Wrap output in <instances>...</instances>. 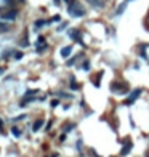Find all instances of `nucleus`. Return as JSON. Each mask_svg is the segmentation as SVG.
Here are the masks:
<instances>
[{
	"mask_svg": "<svg viewBox=\"0 0 149 157\" xmlns=\"http://www.w3.org/2000/svg\"><path fill=\"white\" fill-rule=\"evenodd\" d=\"M67 11H69V15L74 16V18L85 16V10H83V7L80 5V2H77V0H72L71 3H67Z\"/></svg>",
	"mask_w": 149,
	"mask_h": 157,
	"instance_id": "obj_1",
	"label": "nucleus"
},
{
	"mask_svg": "<svg viewBox=\"0 0 149 157\" xmlns=\"http://www.w3.org/2000/svg\"><path fill=\"white\" fill-rule=\"evenodd\" d=\"M111 91H112L114 95H125L128 91V85L125 84V82H122V80L114 82V84L111 85Z\"/></svg>",
	"mask_w": 149,
	"mask_h": 157,
	"instance_id": "obj_2",
	"label": "nucleus"
},
{
	"mask_svg": "<svg viewBox=\"0 0 149 157\" xmlns=\"http://www.w3.org/2000/svg\"><path fill=\"white\" fill-rule=\"evenodd\" d=\"M139 56H141L144 61H149V43L139 45Z\"/></svg>",
	"mask_w": 149,
	"mask_h": 157,
	"instance_id": "obj_3",
	"label": "nucleus"
},
{
	"mask_svg": "<svg viewBox=\"0 0 149 157\" xmlns=\"http://www.w3.org/2000/svg\"><path fill=\"white\" fill-rule=\"evenodd\" d=\"M141 95V90L139 88H136V90H133V93H130V96L127 98V101H125V104H132V103H135L136 101V98Z\"/></svg>",
	"mask_w": 149,
	"mask_h": 157,
	"instance_id": "obj_4",
	"label": "nucleus"
},
{
	"mask_svg": "<svg viewBox=\"0 0 149 157\" xmlns=\"http://www.w3.org/2000/svg\"><path fill=\"white\" fill-rule=\"evenodd\" d=\"M132 2V0H124L122 3H120V7H117V10H115V16H120L122 13L125 11V8H127V5Z\"/></svg>",
	"mask_w": 149,
	"mask_h": 157,
	"instance_id": "obj_5",
	"label": "nucleus"
},
{
	"mask_svg": "<svg viewBox=\"0 0 149 157\" xmlns=\"http://www.w3.org/2000/svg\"><path fill=\"white\" fill-rule=\"evenodd\" d=\"M18 16V11H8V13H3L2 15V19H7V21H15Z\"/></svg>",
	"mask_w": 149,
	"mask_h": 157,
	"instance_id": "obj_6",
	"label": "nucleus"
},
{
	"mask_svg": "<svg viewBox=\"0 0 149 157\" xmlns=\"http://www.w3.org/2000/svg\"><path fill=\"white\" fill-rule=\"evenodd\" d=\"M132 147H133V144H132L130 141H127V144L122 147V151H120V156H124V157H125V156H127L128 152H130V149H132Z\"/></svg>",
	"mask_w": 149,
	"mask_h": 157,
	"instance_id": "obj_7",
	"label": "nucleus"
},
{
	"mask_svg": "<svg viewBox=\"0 0 149 157\" xmlns=\"http://www.w3.org/2000/svg\"><path fill=\"white\" fill-rule=\"evenodd\" d=\"M71 52H72V47H64L61 50V56L63 58H69V56H71Z\"/></svg>",
	"mask_w": 149,
	"mask_h": 157,
	"instance_id": "obj_8",
	"label": "nucleus"
},
{
	"mask_svg": "<svg viewBox=\"0 0 149 157\" xmlns=\"http://www.w3.org/2000/svg\"><path fill=\"white\" fill-rule=\"evenodd\" d=\"M69 34H71V37H72L74 40H76V42L80 43V37H82V35H80V32H79V31H71Z\"/></svg>",
	"mask_w": 149,
	"mask_h": 157,
	"instance_id": "obj_9",
	"label": "nucleus"
},
{
	"mask_svg": "<svg viewBox=\"0 0 149 157\" xmlns=\"http://www.w3.org/2000/svg\"><path fill=\"white\" fill-rule=\"evenodd\" d=\"M43 125V119H39V120H35L34 122V125H32V130L37 132V130H40V127Z\"/></svg>",
	"mask_w": 149,
	"mask_h": 157,
	"instance_id": "obj_10",
	"label": "nucleus"
},
{
	"mask_svg": "<svg viewBox=\"0 0 149 157\" xmlns=\"http://www.w3.org/2000/svg\"><path fill=\"white\" fill-rule=\"evenodd\" d=\"M88 2H90L95 8H103V5H104V3L101 2V0H88Z\"/></svg>",
	"mask_w": 149,
	"mask_h": 157,
	"instance_id": "obj_11",
	"label": "nucleus"
},
{
	"mask_svg": "<svg viewBox=\"0 0 149 157\" xmlns=\"http://www.w3.org/2000/svg\"><path fill=\"white\" fill-rule=\"evenodd\" d=\"M10 31V24H7V22H0V32H7Z\"/></svg>",
	"mask_w": 149,
	"mask_h": 157,
	"instance_id": "obj_12",
	"label": "nucleus"
},
{
	"mask_svg": "<svg viewBox=\"0 0 149 157\" xmlns=\"http://www.w3.org/2000/svg\"><path fill=\"white\" fill-rule=\"evenodd\" d=\"M45 24H46L45 19H37V21L34 22V27H35V29H39L40 26H45Z\"/></svg>",
	"mask_w": 149,
	"mask_h": 157,
	"instance_id": "obj_13",
	"label": "nucleus"
},
{
	"mask_svg": "<svg viewBox=\"0 0 149 157\" xmlns=\"http://www.w3.org/2000/svg\"><path fill=\"white\" fill-rule=\"evenodd\" d=\"M11 133H13V135H15L16 138H19V136H21V132H19V128H16V127H13V128H11Z\"/></svg>",
	"mask_w": 149,
	"mask_h": 157,
	"instance_id": "obj_14",
	"label": "nucleus"
},
{
	"mask_svg": "<svg viewBox=\"0 0 149 157\" xmlns=\"http://www.w3.org/2000/svg\"><path fill=\"white\" fill-rule=\"evenodd\" d=\"M71 88H74V90H76V88H79V85L76 84V80H74V77H71Z\"/></svg>",
	"mask_w": 149,
	"mask_h": 157,
	"instance_id": "obj_15",
	"label": "nucleus"
},
{
	"mask_svg": "<svg viewBox=\"0 0 149 157\" xmlns=\"http://www.w3.org/2000/svg\"><path fill=\"white\" fill-rule=\"evenodd\" d=\"M15 58H16V59H21V58H22V53H21V52H15Z\"/></svg>",
	"mask_w": 149,
	"mask_h": 157,
	"instance_id": "obj_16",
	"label": "nucleus"
},
{
	"mask_svg": "<svg viewBox=\"0 0 149 157\" xmlns=\"http://www.w3.org/2000/svg\"><path fill=\"white\" fill-rule=\"evenodd\" d=\"M58 104H59V101H58V99H53V101H52V106H53V108H56Z\"/></svg>",
	"mask_w": 149,
	"mask_h": 157,
	"instance_id": "obj_17",
	"label": "nucleus"
},
{
	"mask_svg": "<svg viewBox=\"0 0 149 157\" xmlns=\"http://www.w3.org/2000/svg\"><path fill=\"white\" fill-rule=\"evenodd\" d=\"M2 127H3V120L0 119V130H2Z\"/></svg>",
	"mask_w": 149,
	"mask_h": 157,
	"instance_id": "obj_18",
	"label": "nucleus"
},
{
	"mask_svg": "<svg viewBox=\"0 0 149 157\" xmlns=\"http://www.w3.org/2000/svg\"><path fill=\"white\" fill-rule=\"evenodd\" d=\"M55 3H56V5H59V0H55Z\"/></svg>",
	"mask_w": 149,
	"mask_h": 157,
	"instance_id": "obj_19",
	"label": "nucleus"
},
{
	"mask_svg": "<svg viewBox=\"0 0 149 157\" xmlns=\"http://www.w3.org/2000/svg\"><path fill=\"white\" fill-rule=\"evenodd\" d=\"M148 157H149V156H148Z\"/></svg>",
	"mask_w": 149,
	"mask_h": 157,
	"instance_id": "obj_20",
	"label": "nucleus"
}]
</instances>
